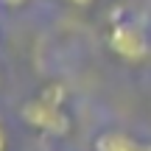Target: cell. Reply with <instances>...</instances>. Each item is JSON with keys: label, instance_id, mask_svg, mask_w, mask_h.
Wrapping results in <instances>:
<instances>
[{"label": "cell", "instance_id": "cell-1", "mask_svg": "<svg viewBox=\"0 0 151 151\" xmlns=\"http://www.w3.org/2000/svg\"><path fill=\"white\" fill-rule=\"evenodd\" d=\"M67 87L62 81H45L31 98L20 104L17 115L28 129L48 137H65L73 129L70 112H67Z\"/></svg>", "mask_w": 151, "mask_h": 151}, {"label": "cell", "instance_id": "cell-2", "mask_svg": "<svg viewBox=\"0 0 151 151\" xmlns=\"http://www.w3.org/2000/svg\"><path fill=\"white\" fill-rule=\"evenodd\" d=\"M106 48L126 65H143L151 59V31L140 17H118L109 22Z\"/></svg>", "mask_w": 151, "mask_h": 151}, {"label": "cell", "instance_id": "cell-3", "mask_svg": "<svg viewBox=\"0 0 151 151\" xmlns=\"http://www.w3.org/2000/svg\"><path fill=\"white\" fill-rule=\"evenodd\" d=\"M92 151H151V140L123 129H101L92 137Z\"/></svg>", "mask_w": 151, "mask_h": 151}, {"label": "cell", "instance_id": "cell-4", "mask_svg": "<svg viewBox=\"0 0 151 151\" xmlns=\"http://www.w3.org/2000/svg\"><path fill=\"white\" fill-rule=\"evenodd\" d=\"M31 0H0V9L3 11H20L22 6H28Z\"/></svg>", "mask_w": 151, "mask_h": 151}, {"label": "cell", "instance_id": "cell-5", "mask_svg": "<svg viewBox=\"0 0 151 151\" xmlns=\"http://www.w3.org/2000/svg\"><path fill=\"white\" fill-rule=\"evenodd\" d=\"M65 6H73V9H92L95 0H62Z\"/></svg>", "mask_w": 151, "mask_h": 151}, {"label": "cell", "instance_id": "cell-6", "mask_svg": "<svg viewBox=\"0 0 151 151\" xmlns=\"http://www.w3.org/2000/svg\"><path fill=\"white\" fill-rule=\"evenodd\" d=\"M6 143H9L6 140V129H3V123H0V151H6Z\"/></svg>", "mask_w": 151, "mask_h": 151}, {"label": "cell", "instance_id": "cell-7", "mask_svg": "<svg viewBox=\"0 0 151 151\" xmlns=\"http://www.w3.org/2000/svg\"><path fill=\"white\" fill-rule=\"evenodd\" d=\"M0 84H3V73H0Z\"/></svg>", "mask_w": 151, "mask_h": 151}]
</instances>
